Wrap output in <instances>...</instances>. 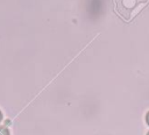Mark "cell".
I'll use <instances>...</instances> for the list:
<instances>
[{
  "label": "cell",
  "mask_w": 149,
  "mask_h": 135,
  "mask_svg": "<svg viewBox=\"0 0 149 135\" xmlns=\"http://www.w3.org/2000/svg\"><path fill=\"white\" fill-rule=\"evenodd\" d=\"M0 135H9V130L7 129L6 126H1L0 127Z\"/></svg>",
  "instance_id": "1"
},
{
  "label": "cell",
  "mask_w": 149,
  "mask_h": 135,
  "mask_svg": "<svg viewBox=\"0 0 149 135\" xmlns=\"http://www.w3.org/2000/svg\"><path fill=\"white\" fill-rule=\"evenodd\" d=\"M2 120V113H1V111H0V121Z\"/></svg>",
  "instance_id": "2"
}]
</instances>
